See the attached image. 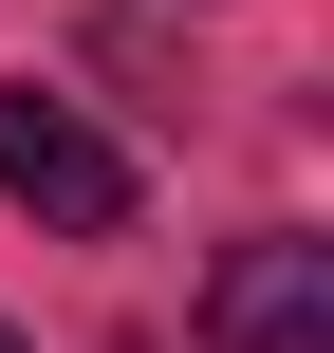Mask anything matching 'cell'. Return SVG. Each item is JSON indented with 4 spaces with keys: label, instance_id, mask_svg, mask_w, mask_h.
Wrapping results in <instances>:
<instances>
[{
    "label": "cell",
    "instance_id": "1",
    "mask_svg": "<svg viewBox=\"0 0 334 353\" xmlns=\"http://www.w3.org/2000/svg\"><path fill=\"white\" fill-rule=\"evenodd\" d=\"M0 205L19 223H56V242H130V205H149V168L74 112V93H37V74H0Z\"/></svg>",
    "mask_w": 334,
    "mask_h": 353
},
{
    "label": "cell",
    "instance_id": "2",
    "mask_svg": "<svg viewBox=\"0 0 334 353\" xmlns=\"http://www.w3.org/2000/svg\"><path fill=\"white\" fill-rule=\"evenodd\" d=\"M205 353H334V242H316V223L223 242V279H205Z\"/></svg>",
    "mask_w": 334,
    "mask_h": 353
},
{
    "label": "cell",
    "instance_id": "3",
    "mask_svg": "<svg viewBox=\"0 0 334 353\" xmlns=\"http://www.w3.org/2000/svg\"><path fill=\"white\" fill-rule=\"evenodd\" d=\"M0 353H19V335H0Z\"/></svg>",
    "mask_w": 334,
    "mask_h": 353
}]
</instances>
